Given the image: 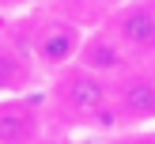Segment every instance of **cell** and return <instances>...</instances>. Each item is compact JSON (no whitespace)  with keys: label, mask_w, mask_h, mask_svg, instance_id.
Here are the masks:
<instances>
[{"label":"cell","mask_w":155,"mask_h":144,"mask_svg":"<svg viewBox=\"0 0 155 144\" xmlns=\"http://www.w3.org/2000/svg\"><path fill=\"white\" fill-rule=\"evenodd\" d=\"M83 38H87L83 27H76V23H68V19H49V23H42V27L30 34L27 53H30L34 65L49 68V72H61V68L76 65Z\"/></svg>","instance_id":"obj_3"},{"label":"cell","mask_w":155,"mask_h":144,"mask_svg":"<svg viewBox=\"0 0 155 144\" xmlns=\"http://www.w3.org/2000/svg\"><path fill=\"white\" fill-rule=\"evenodd\" d=\"M30 53L23 45H12V42H0V95H23L30 91Z\"/></svg>","instance_id":"obj_7"},{"label":"cell","mask_w":155,"mask_h":144,"mask_svg":"<svg viewBox=\"0 0 155 144\" xmlns=\"http://www.w3.org/2000/svg\"><path fill=\"white\" fill-rule=\"evenodd\" d=\"M106 27L117 34V42L133 53L136 61H155V4L148 0H125L114 8Z\"/></svg>","instance_id":"obj_5"},{"label":"cell","mask_w":155,"mask_h":144,"mask_svg":"<svg viewBox=\"0 0 155 144\" xmlns=\"http://www.w3.org/2000/svg\"><path fill=\"white\" fill-rule=\"evenodd\" d=\"M106 4H121V0H106Z\"/></svg>","instance_id":"obj_10"},{"label":"cell","mask_w":155,"mask_h":144,"mask_svg":"<svg viewBox=\"0 0 155 144\" xmlns=\"http://www.w3.org/2000/svg\"><path fill=\"white\" fill-rule=\"evenodd\" d=\"M95 144H140L136 136H110V140H95Z\"/></svg>","instance_id":"obj_8"},{"label":"cell","mask_w":155,"mask_h":144,"mask_svg":"<svg viewBox=\"0 0 155 144\" xmlns=\"http://www.w3.org/2000/svg\"><path fill=\"white\" fill-rule=\"evenodd\" d=\"M114 125L144 129L155 125V68H129L114 80Z\"/></svg>","instance_id":"obj_2"},{"label":"cell","mask_w":155,"mask_h":144,"mask_svg":"<svg viewBox=\"0 0 155 144\" xmlns=\"http://www.w3.org/2000/svg\"><path fill=\"white\" fill-rule=\"evenodd\" d=\"M45 136L42 95H0V144H38Z\"/></svg>","instance_id":"obj_4"},{"label":"cell","mask_w":155,"mask_h":144,"mask_svg":"<svg viewBox=\"0 0 155 144\" xmlns=\"http://www.w3.org/2000/svg\"><path fill=\"white\" fill-rule=\"evenodd\" d=\"M53 99L64 110L68 121H80V125H114V80L91 72L83 65H68L57 72L53 83Z\"/></svg>","instance_id":"obj_1"},{"label":"cell","mask_w":155,"mask_h":144,"mask_svg":"<svg viewBox=\"0 0 155 144\" xmlns=\"http://www.w3.org/2000/svg\"><path fill=\"white\" fill-rule=\"evenodd\" d=\"M38 144H76V140H68V136H42Z\"/></svg>","instance_id":"obj_9"},{"label":"cell","mask_w":155,"mask_h":144,"mask_svg":"<svg viewBox=\"0 0 155 144\" xmlns=\"http://www.w3.org/2000/svg\"><path fill=\"white\" fill-rule=\"evenodd\" d=\"M76 65L91 68V72L106 76V80H117V76H125L129 68H136L140 61H136L133 53H129L125 45L117 42V34H114L110 27H98V30H91V34L83 38Z\"/></svg>","instance_id":"obj_6"}]
</instances>
